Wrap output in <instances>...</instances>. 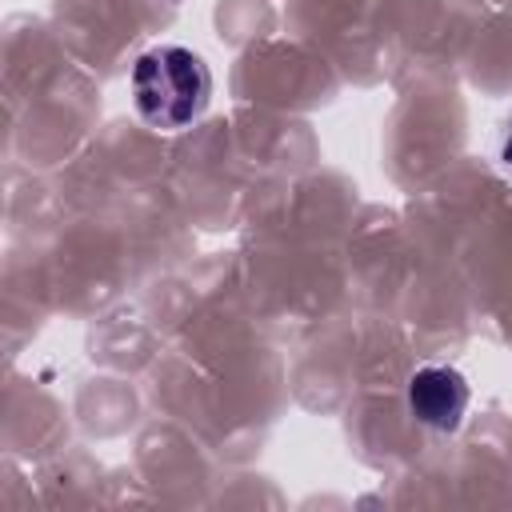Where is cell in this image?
I'll return each mask as SVG.
<instances>
[{
    "mask_svg": "<svg viewBox=\"0 0 512 512\" xmlns=\"http://www.w3.org/2000/svg\"><path fill=\"white\" fill-rule=\"evenodd\" d=\"M212 100V72L200 52L184 44H156L132 64L136 116L156 132L192 128Z\"/></svg>",
    "mask_w": 512,
    "mask_h": 512,
    "instance_id": "6da1fadb",
    "label": "cell"
},
{
    "mask_svg": "<svg viewBox=\"0 0 512 512\" xmlns=\"http://www.w3.org/2000/svg\"><path fill=\"white\" fill-rule=\"evenodd\" d=\"M492 160L504 176H512V120H504V128L496 132V144H492Z\"/></svg>",
    "mask_w": 512,
    "mask_h": 512,
    "instance_id": "3957f363",
    "label": "cell"
},
{
    "mask_svg": "<svg viewBox=\"0 0 512 512\" xmlns=\"http://www.w3.org/2000/svg\"><path fill=\"white\" fill-rule=\"evenodd\" d=\"M408 416L432 432H456L468 416L472 388L452 364H420L404 384Z\"/></svg>",
    "mask_w": 512,
    "mask_h": 512,
    "instance_id": "7a4b0ae2",
    "label": "cell"
}]
</instances>
